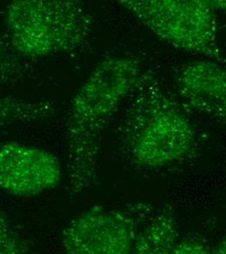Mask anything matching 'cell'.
I'll use <instances>...</instances> for the list:
<instances>
[{"instance_id": "6da1fadb", "label": "cell", "mask_w": 226, "mask_h": 254, "mask_svg": "<svg viewBox=\"0 0 226 254\" xmlns=\"http://www.w3.org/2000/svg\"><path fill=\"white\" fill-rule=\"evenodd\" d=\"M118 150L132 166L161 171L194 159L201 135L187 111L151 70H143L117 127Z\"/></svg>"}, {"instance_id": "7a4b0ae2", "label": "cell", "mask_w": 226, "mask_h": 254, "mask_svg": "<svg viewBox=\"0 0 226 254\" xmlns=\"http://www.w3.org/2000/svg\"><path fill=\"white\" fill-rule=\"evenodd\" d=\"M142 71L135 56L109 55L97 63L70 101L65 122L70 197L97 184L103 132Z\"/></svg>"}, {"instance_id": "3957f363", "label": "cell", "mask_w": 226, "mask_h": 254, "mask_svg": "<svg viewBox=\"0 0 226 254\" xmlns=\"http://www.w3.org/2000/svg\"><path fill=\"white\" fill-rule=\"evenodd\" d=\"M4 23L6 38L26 60L81 50L93 32L91 13L76 0H15Z\"/></svg>"}, {"instance_id": "277c9868", "label": "cell", "mask_w": 226, "mask_h": 254, "mask_svg": "<svg viewBox=\"0 0 226 254\" xmlns=\"http://www.w3.org/2000/svg\"><path fill=\"white\" fill-rule=\"evenodd\" d=\"M119 3L170 45L226 67L218 42L216 11L209 0H121Z\"/></svg>"}, {"instance_id": "5b68a950", "label": "cell", "mask_w": 226, "mask_h": 254, "mask_svg": "<svg viewBox=\"0 0 226 254\" xmlns=\"http://www.w3.org/2000/svg\"><path fill=\"white\" fill-rule=\"evenodd\" d=\"M155 208L136 201L120 206L94 205L67 224L65 254H130L141 227Z\"/></svg>"}, {"instance_id": "8992f818", "label": "cell", "mask_w": 226, "mask_h": 254, "mask_svg": "<svg viewBox=\"0 0 226 254\" xmlns=\"http://www.w3.org/2000/svg\"><path fill=\"white\" fill-rule=\"evenodd\" d=\"M62 166L55 155L26 144L0 146V189L17 196H35L56 188Z\"/></svg>"}, {"instance_id": "52a82bcc", "label": "cell", "mask_w": 226, "mask_h": 254, "mask_svg": "<svg viewBox=\"0 0 226 254\" xmlns=\"http://www.w3.org/2000/svg\"><path fill=\"white\" fill-rule=\"evenodd\" d=\"M176 88L182 103L194 112L226 126V68L211 60L181 65Z\"/></svg>"}, {"instance_id": "ba28073f", "label": "cell", "mask_w": 226, "mask_h": 254, "mask_svg": "<svg viewBox=\"0 0 226 254\" xmlns=\"http://www.w3.org/2000/svg\"><path fill=\"white\" fill-rule=\"evenodd\" d=\"M179 239L176 212L164 204L141 227L130 254H173Z\"/></svg>"}, {"instance_id": "9c48e42d", "label": "cell", "mask_w": 226, "mask_h": 254, "mask_svg": "<svg viewBox=\"0 0 226 254\" xmlns=\"http://www.w3.org/2000/svg\"><path fill=\"white\" fill-rule=\"evenodd\" d=\"M55 112L56 107L52 101L28 100L0 93V128L48 119Z\"/></svg>"}, {"instance_id": "30bf717a", "label": "cell", "mask_w": 226, "mask_h": 254, "mask_svg": "<svg viewBox=\"0 0 226 254\" xmlns=\"http://www.w3.org/2000/svg\"><path fill=\"white\" fill-rule=\"evenodd\" d=\"M32 71L28 61L15 52L6 36L0 34V84H17Z\"/></svg>"}, {"instance_id": "8fae6325", "label": "cell", "mask_w": 226, "mask_h": 254, "mask_svg": "<svg viewBox=\"0 0 226 254\" xmlns=\"http://www.w3.org/2000/svg\"><path fill=\"white\" fill-rule=\"evenodd\" d=\"M0 254H35L21 229L1 208Z\"/></svg>"}, {"instance_id": "7c38bea8", "label": "cell", "mask_w": 226, "mask_h": 254, "mask_svg": "<svg viewBox=\"0 0 226 254\" xmlns=\"http://www.w3.org/2000/svg\"><path fill=\"white\" fill-rule=\"evenodd\" d=\"M173 254H214V248L202 236L192 234L178 240Z\"/></svg>"}, {"instance_id": "4fadbf2b", "label": "cell", "mask_w": 226, "mask_h": 254, "mask_svg": "<svg viewBox=\"0 0 226 254\" xmlns=\"http://www.w3.org/2000/svg\"><path fill=\"white\" fill-rule=\"evenodd\" d=\"M209 3L216 12L221 11L226 14V0H209Z\"/></svg>"}, {"instance_id": "5bb4252c", "label": "cell", "mask_w": 226, "mask_h": 254, "mask_svg": "<svg viewBox=\"0 0 226 254\" xmlns=\"http://www.w3.org/2000/svg\"><path fill=\"white\" fill-rule=\"evenodd\" d=\"M214 254H226V235L214 248Z\"/></svg>"}]
</instances>
